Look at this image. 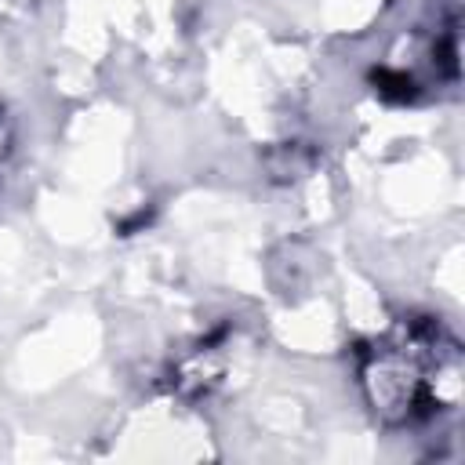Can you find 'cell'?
<instances>
[{"label": "cell", "instance_id": "6da1fadb", "mask_svg": "<svg viewBox=\"0 0 465 465\" xmlns=\"http://www.w3.org/2000/svg\"><path fill=\"white\" fill-rule=\"evenodd\" d=\"M356 378L385 429L440 421L461 403V341L436 316H400L356 349Z\"/></svg>", "mask_w": 465, "mask_h": 465}]
</instances>
